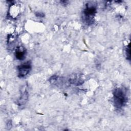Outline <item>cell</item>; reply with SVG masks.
Returning a JSON list of instances; mask_svg holds the SVG:
<instances>
[{
	"label": "cell",
	"mask_w": 131,
	"mask_h": 131,
	"mask_svg": "<svg viewBox=\"0 0 131 131\" xmlns=\"http://www.w3.org/2000/svg\"><path fill=\"white\" fill-rule=\"evenodd\" d=\"M113 100L115 107L121 109L127 101L126 91L122 88H117L113 91Z\"/></svg>",
	"instance_id": "obj_1"
},
{
	"label": "cell",
	"mask_w": 131,
	"mask_h": 131,
	"mask_svg": "<svg viewBox=\"0 0 131 131\" xmlns=\"http://www.w3.org/2000/svg\"><path fill=\"white\" fill-rule=\"evenodd\" d=\"M96 13V7L95 5L88 3L83 11V19L85 24L91 25L94 23V17Z\"/></svg>",
	"instance_id": "obj_2"
},
{
	"label": "cell",
	"mask_w": 131,
	"mask_h": 131,
	"mask_svg": "<svg viewBox=\"0 0 131 131\" xmlns=\"http://www.w3.org/2000/svg\"><path fill=\"white\" fill-rule=\"evenodd\" d=\"M32 68L31 62L27 61L17 67L18 76L20 78H24L26 77L30 72Z\"/></svg>",
	"instance_id": "obj_3"
},
{
	"label": "cell",
	"mask_w": 131,
	"mask_h": 131,
	"mask_svg": "<svg viewBox=\"0 0 131 131\" xmlns=\"http://www.w3.org/2000/svg\"><path fill=\"white\" fill-rule=\"evenodd\" d=\"M27 54L26 49L23 46H18L16 48L15 52V56L16 59L23 60L25 58Z\"/></svg>",
	"instance_id": "obj_4"
},
{
	"label": "cell",
	"mask_w": 131,
	"mask_h": 131,
	"mask_svg": "<svg viewBox=\"0 0 131 131\" xmlns=\"http://www.w3.org/2000/svg\"><path fill=\"white\" fill-rule=\"evenodd\" d=\"M28 97V93L27 92V91L24 92L23 93V94L21 95V97H20V99L18 100V103H19V105H21L24 104L27 100Z\"/></svg>",
	"instance_id": "obj_5"
},
{
	"label": "cell",
	"mask_w": 131,
	"mask_h": 131,
	"mask_svg": "<svg viewBox=\"0 0 131 131\" xmlns=\"http://www.w3.org/2000/svg\"><path fill=\"white\" fill-rule=\"evenodd\" d=\"M125 52L126 54V58L127 59L130 60V43H129L125 49Z\"/></svg>",
	"instance_id": "obj_6"
},
{
	"label": "cell",
	"mask_w": 131,
	"mask_h": 131,
	"mask_svg": "<svg viewBox=\"0 0 131 131\" xmlns=\"http://www.w3.org/2000/svg\"><path fill=\"white\" fill-rule=\"evenodd\" d=\"M35 14H36V16L37 17H43L45 16V14H44V13H42V12H37Z\"/></svg>",
	"instance_id": "obj_7"
}]
</instances>
